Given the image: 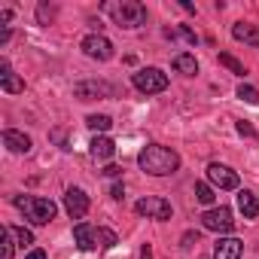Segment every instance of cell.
<instances>
[{"label":"cell","instance_id":"obj_1","mask_svg":"<svg viewBox=\"0 0 259 259\" xmlns=\"http://www.w3.org/2000/svg\"><path fill=\"white\" fill-rule=\"evenodd\" d=\"M138 165H141L147 174H153V177H168V174H174V171L180 168V156H177L171 147L150 144V147H144V150H141Z\"/></svg>","mask_w":259,"mask_h":259},{"label":"cell","instance_id":"obj_2","mask_svg":"<svg viewBox=\"0 0 259 259\" xmlns=\"http://www.w3.org/2000/svg\"><path fill=\"white\" fill-rule=\"evenodd\" d=\"M104 13L113 19V25L119 28H141L147 22V7L138 4V0H110V4H104Z\"/></svg>","mask_w":259,"mask_h":259},{"label":"cell","instance_id":"obj_3","mask_svg":"<svg viewBox=\"0 0 259 259\" xmlns=\"http://www.w3.org/2000/svg\"><path fill=\"white\" fill-rule=\"evenodd\" d=\"M16 207L34 223V226H46L55 220L58 213V204L52 198H37V195H16Z\"/></svg>","mask_w":259,"mask_h":259},{"label":"cell","instance_id":"obj_4","mask_svg":"<svg viewBox=\"0 0 259 259\" xmlns=\"http://www.w3.org/2000/svg\"><path fill=\"white\" fill-rule=\"evenodd\" d=\"M73 241L79 250H107L116 244V235L107 229V226H92V223H76L73 229Z\"/></svg>","mask_w":259,"mask_h":259},{"label":"cell","instance_id":"obj_5","mask_svg":"<svg viewBox=\"0 0 259 259\" xmlns=\"http://www.w3.org/2000/svg\"><path fill=\"white\" fill-rule=\"evenodd\" d=\"M135 89L144 92V95H159L168 89V73H162L159 67H141L135 76H132Z\"/></svg>","mask_w":259,"mask_h":259},{"label":"cell","instance_id":"obj_6","mask_svg":"<svg viewBox=\"0 0 259 259\" xmlns=\"http://www.w3.org/2000/svg\"><path fill=\"white\" fill-rule=\"evenodd\" d=\"M201 226L207 232H217V235H226L235 229V220H232V210L229 207H210L201 213Z\"/></svg>","mask_w":259,"mask_h":259},{"label":"cell","instance_id":"obj_7","mask_svg":"<svg viewBox=\"0 0 259 259\" xmlns=\"http://www.w3.org/2000/svg\"><path fill=\"white\" fill-rule=\"evenodd\" d=\"M135 210L141 217H150V220H171V201L159 198V195H147L135 204Z\"/></svg>","mask_w":259,"mask_h":259},{"label":"cell","instance_id":"obj_8","mask_svg":"<svg viewBox=\"0 0 259 259\" xmlns=\"http://www.w3.org/2000/svg\"><path fill=\"white\" fill-rule=\"evenodd\" d=\"M79 46H82V52H85L89 58H98V61H110V58H113V43H110L104 34H89Z\"/></svg>","mask_w":259,"mask_h":259},{"label":"cell","instance_id":"obj_9","mask_svg":"<svg viewBox=\"0 0 259 259\" xmlns=\"http://www.w3.org/2000/svg\"><path fill=\"white\" fill-rule=\"evenodd\" d=\"M207 183L210 186H217V189H238V174L232 171V168H226V165H220V162H210L207 165Z\"/></svg>","mask_w":259,"mask_h":259},{"label":"cell","instance_id":"obj_10","mask_svg":"<svg viewBox=\"0 0 259 259\" xmlns=\"http://www.w3.org/2000/svg\"><path fill=\"white\" fill-rule=\"evenodd\" d=\"M64 210L70 213V220H82L89 213V195L79 189V186H70L64 192Z\"/></svg>","mask_w":259,"mask_h":259},{"label":"cell","instance_id":"obj_11","mask_svg":"<svg viewBox=\"0 0 259 259\" xmlns=\"http://www.w3.org/2000/svg\"><path fill=\"white\" fill-rule=\"evenodd\" d=\"M241 253H244V244L238 238H220L213 247V259H241Z\"/></svg>","mask_w":259,"mask_h":259},{"label":"cell","instance_id":"obj_12","mask_svg":"<svg viewBox=\"0 0 259 259\" xmlns=\"http://www.w3.org/2000/svg\"><path fill=\"white\" fill-rule=\"evenodd\" d=\"M4 147L10 153H31V138L25 132H16V128H7L4 132Z\"/></svg>","mask_w":259,"mask_h":259},{"label":"cell","instance_id":"obj_13","mask_svg":"<svg viewBox=\"0 0 259 259\" xmlns=\"http://www.w3.org/2000/svg\"><path fill=\"white\" fill-rule=\"evenodd\" d=\"M0 89H4V92H10V95H19V92H25V79H19V76L13 73L10 61H4V64H0Z\"/></svg>","mask_w":259,"mask_h":259},{"label":"cell","instance_id":"obj_14","mask_svg":"<svg viewBox=\"0 0 259 259\" xmlns=\"http://www.w3.org/2000/svg\"><path fill=\"white\" fill-rule=\"evenodd\" d=\"M92 150V156L98 159V162H107V159H113V153H116V144L110 141V138H104V135H98V138H92V144H89Z\"/></svg>","mask_w":259,"mask_h":259},{"label":"cell","instance_id":"obj_15","mask_svg":"<svg viewBox=\"0 0 259 259\" xmlns=\"http://www.w3.org/2000/svg\"><path fill=\"white\" fill-rule=\"evenodd\" d=\"M238 210L244 213V220H256V217H259V198H256L253 192L241 189V192H238Z\"/></svg>","mask_w":259,"mask_h":259},{"label":"cell","instance_id":"obj_16","mask_svg":"<svg viewBox=\"0 0 259 259\" xmlns=\"http://www.w3.org/2000/svg\"><path fill=\"white\" fill-rule=\"evenodd\" d=\"M232 37H235V40H241V43L259 46V31H256V25H250V22H235Z\"/></svg>","mask_w":259,"mask_h":259},{"label":"cell","instance_id":"obj_17","mask_svg":"<svg viewBox=\"0 0 259 259\" xmlns=\"http://www.w3.org/2000/svg\"><path fill=\"white\" fill-rule=\"evenodd\" d=\"M73 92H76V98L89 101L92 95H113V85H107V82H79Z\"/></svg>","mask_w":259,"mask_h":259},{"label":"cell","instance_id":"obj_18","mask_svg":"<svg viewBox=\"0 0 259 259\" xmlns=\"http://www.w3.org/2000/svg\"><path fill=\"white\" fill-rule=\"evenodd\" d=\"M174 70L183 73V76H195V73H198V61H195V55H189V52L174 55Z\"/></svg>","mask_w":259,"mask_h":259},{"label":"cell","instance_id":"obj_19","mask_svg":"<svg viewBox=\"0 0 259 259\" xmlns=\"http://www.w3.org/2000/svg\"><path fill=\"white\" fill-rule=\"evenodd\" d=\"M85 125L92 128V132H110V128H113V119L104 116V113H92V116L85 119Z\"/></svg>","mask_w":259,"mask_h":259},{"label":"cell","instance_id":"obj_20","mask_svg":"<svg viewBox=\"0 0 259 259\" xmlns=\"http://www.w3.org/2000/svg\"><path fill=\"white\" fill-rule=\"evenodd\" d=\"M195 198L201 201V204H213V186L210 183H195Z\"/></svg>","mask_w":259,"mask_h":259},{"label":"cell","instance_id":"obj_21","mask_svg":"<svg viewBox=\"0 0 259 259\" xmlns=\"http://www.w3.org/2000/svg\"><path fill=\"white\" fill-rule=\"evenodd\" d=\"M16 235H13V226H7L4 229V259H13V253H16Z\"/></svg>","mask_w":259,"mask_h":259},{"label":"cell","instance_id":"obj_22","mask_svg":"<svg viewBox=\"0 0 259 259\" xmlns=\"http://www.w3.org/2000/svg\"><path fill=\"white\" fill-rule=\"evenodd\" d=\"M220 64H223V67H229V70H232L235 76H244V73H247V70H244V64H241L238 58H232V55H226V52L220 55Z\"/></svg>","mask_w":259,"mask_h":259},{"label":"cell","instance_id":"obj_23","mask_svg":"<svg viewBox=\"0 0 259 259\" xmlns=\"http://www.w3.org/2000/svg\"><path fill=\"white\" fill-rule=\"evenodd\" d=\"M238 98L247 101V104H259V89H253V85H238Z\"/></svg>","mask_w":259,"mask_h":259},{"label":"cell","instance_id":"obj_24","mask_svg":"<svg viewBox=\"0 0 259 259\" xmlns=\"http://www.w3.org/2000/svg\"><path fill=\"white\" fill-rule=\"evenodd\" d=\"M13 235H16L19 247H31V244H34V235H31L28 229H22V226H13Z\"/></svg>","mask_w":259,"mask_h":259},{"label":"cell","instance_id":"obj_25","mask_svg":"<svg viewBox=\"0 0 259 259\" xmlns=\"http://www.w3.org/2000/svg\"><path fill=\"white\" fill-rule=\"evenodd\" d=\"M37 16H40V22L46 25V22L52 19V7H46V4H40V7H37Z\"/></svg>","mask_w":259,"mask_h":259},{"label":"cell","instance_id":"obj_26","mask_svg":"<svg viewBox=\"0 0 259 259\" xmlns=\"http://www.w3.org/2000/svg\"><path fill=\"white\" fill-rule=\"evenodd\" d=\"M238 132H241V135H247V138H256L253 125H250V122H244V119H238Z\"/></svg>","mask_w":259,"mask_h":259},{"label":"cell","instance_id":"obj_27","mask_svg":"<svg viewBox=\"0 0 259 259\" xmlns=\"http://www.w3.org/2000/svg\"><path fill=\"white\" fill-rule=\"evenodd\" d=\"M110 195H113V198H122V195H125V186H122V183H113Z\"/></svg>","mask_w":259,"mask_h":259},{"label":"cell","instance_id":"obj_28","mask_svg":"<svg viewBox=\"0 0 259 259\" xmlns=\"http://www.w3.org/2000/svg\"><path fill=\"white\" fill-rule=\"evenodd\" d=\"M104 174H107V177H119V174H122V168H116V165H107V168H104Z\"/></svg>","mask_w":259,"mask_h":259},{"label":"cell","instance_id":"obj_29","mask_svg":"<svg viewBox=\"0 0 259 259\" xmlns=\"http://www.w3.org/2000/svg\"><path fill=\"white\" fill-rule=\"evenodd\" d=\"M25 259H46V250H40V247H37V250H31Z\"/></svg>","mask_w":259,"mask_h":259},{"label":"cell","instance_id":"obj_30","mask_svg":"<svg viewBox=\"0 0 259 259\" xmlns=\"http://www.w3.org/2000/svg\"><path fill=\"white\" fill-rule=\"evenodd\" d=\"M141 259H153V247H150V244L141 247Z\"/></svg>","mask_w":259,"mask_h":259}]
</instances>
